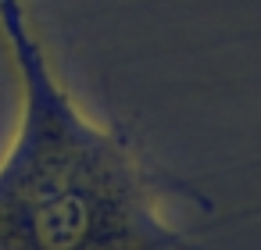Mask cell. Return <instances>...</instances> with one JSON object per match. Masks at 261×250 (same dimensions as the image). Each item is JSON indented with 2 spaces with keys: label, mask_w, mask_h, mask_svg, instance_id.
<instances>
[{
  "label": "cell",
  "mask_w": 261,
  "mask_h": 250,
  "mask_svg": "<svg viewBox=\"0 0 261 250\" xmlns=\"http://www.w3.org/2000/svg\"><path fill=\"white\" fill-rule=\"evenodd\" d=\"M22 125L0 161V250H193L122 136L86 122L11 15Z\"/></svg>",
  "instance_id": "cell-1"
}]
</instances>
